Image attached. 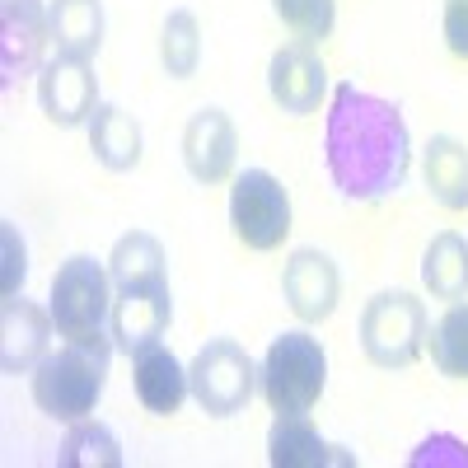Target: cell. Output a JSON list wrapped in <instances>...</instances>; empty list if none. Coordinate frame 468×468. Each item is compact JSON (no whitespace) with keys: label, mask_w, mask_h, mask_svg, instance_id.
<instances>
[{"label":"cell","mask_w":468,"mask_h":468,"mask_svg":"<svg viewBox=\"0 0 468 468\" xmlns=\"http://www.w3.org/2000/svg\"><path fill=\"white\" fill-rule=\"evenodd\" d=\"M328 178L346 202H384L399 192L412 165L403 112L356 85H337L328 103Z\"/></svg>","instance_id":"6da1fadb"},{"label":"cell","mask_w":468,"mask_h":468,"mask_svg":"<svg viewBox=\"0 0 468 468\" xmlns=\"http://www.w3.org/2000/svg\"><path fill=\"white\" fill-rule=\"evenodd\" d=\"M169 314H174V295H169V282L165 286H141V291H117L112 300V346L136 356V351L154 346L169 328Z\"/></svg>","instance_id":"5bb4252c"},{"label":"cell","mask_w":468,"mask_h":468,"mask_svg":"<svg viewBox=\"0 0 468 468\" xmlns=\"http://www.w3.org/2000/svg\"><path fill=\"white\" fill-rule=\"evenodd\" d=\"M267 463L271 468H328V463H356L346 450L328 445L309 417H277L267 431Z\"/></svg>","instance_id":"2e32d148"},{"label":"cell","mask_w":468,"mask_h":468,"mask_svg":"<svg viewBox=\"0 0 468 468\" xmlns=\"http://www.w3.org/2000/svg\"><path fill=\"white\" fill-rule=\"evenodd\" d=\"M431 337L426 304L412 291H379L361 309V351L379 370H408Z\"/></svg>","instance_id":"277c9868"},{"label":"cell","mask_w":468,"mask_h":468,"mask_svg":"<svg viewBox=\"0 0 468 468\" xmlns=\"http://www.w3.org/2000/svg\"><path fill=\"white\" fill-rule=\"evenodd\" d=\"M112 361V342L85 337V342H66L61 351H48L33 370V403L37 412H48L52 421H85L99 399H103V379Z\"/></svg>","instance_id":"7a4b0ae2"},{"label":"cell","mask_w":468,"mask_h":468,"mask_svg":"<svg viewBox=\"0 0 468 468\" xmlns=\"http://www.w3.org/2000/svg\"><path fill=\"white\" fill-rule=\"evenodd\" d=\"M160 61L174 80H187L202 66V24L192 10H169L165 28H160Z\"/></svg>","instance_id":"603a6c76"},{"label":"cell","mask_w":468,"mask_h":468,"mask_svg":"<svg viewBox=\"0 0 468 468\" xmlns=\"http://www.w3.org/2000/svg\"><path fill=\"white\" fill-rule=\"evenodd\" d=\"M282 291H286V304L300 324H324L333 309H337V295H342V277L328 253L319 249H295L286 271H282Z\"/></svg>","instance_id":"4fadbf2b"},{"label":"cell","mask_w":468,"mask_h":468,"mask_svg":"<svg viewBox=\"0 0 468 468\" xmlns=\"http://www.w3.org/2000/svg\"><path fill=\"white\" fill-rule=\"evenodd\" d=\"M0 244H5V262H0V291L5 295H19L24 277H28V253H24V239L10 220H0Z\"/></svg>","instance_id":"484cf974"},{"label":"cell","mask_w":468,"mask_h":468,"mask_svg":"<svg viewBox=\"0 0 468 468\" xmlns=\"http://www.w3.org/2000/svg\"><path fill=\"white\" fill-rule=\"evenodd\" d=\"M426 346H431V361H436L441 375L468 384V304H463V300H454V304L445 309V319L431 328Z\"/></svg>","instance_id":"cb8c5ba5"},{"label":"cell","mask_w":468,"mask_h":468,"mask_svg":"<svg viewBox=\"0 0 468 468\" xmlns=\"http://www.w3.org/2000/svg\"><path fill=\"white\" fill-rule=\"evenodd\" d=\"M57 463L61 468H117L122 463V445H117V436L103 421L85 417V421H70Z\"/></svg>","instance_id":"7402d4cb"},{"label":"cell","mask_w":468,"mask_h":468,"mask_svg":"<svg viewBox=\"0 0 468 468\" xmlns=\"http://www.w3.org/2000/svg\"><path fill=\"white\" fill-rule=\"evenodd\" d=\"M426 187L445 211H468V145L454 136H431L421 160Z\"/></svg>","instance_id":"d6986e66"},{"label":"cell","mask_w":468,"mask_h":468,"mask_svg":"<svg viewBox=\"0 0 468 468\" xmlns=\"http://www.w3.org/2000/svg\"><path fill=\"white\" fill-rule=\"evenodd\" d=\"M52 43V10L43 0H5L0 5V85H19L24 75L48 66L43 52Z\"/></svg>","instance_id":"9c48e42d"},{"label":"cell","mask_w":468,"mask_h":468,"mask_svg":"<svg viewBox=\"0 0 468 468\" xmlns=\"http://www.w3.org/2000/svg\"><path fill=\"white\" fill-rule=\"evenodd\" d=\"M112 277L108 267L75 253L57 267L52 277V319H57V337L66 342H85V337H99L103 324L112 319Z\"/></svg>","instance_id":"5b68a950"},{"label":"cell","mask_w":468,"mask_h":468,"mask_svg":"<svg viewBox=\"0 0 468 468\" xmlns=\"http://www.w3.org/2000/svg\"><path fill=\"white\" fill-rule=\"evenodd\" d=\"M52 43L57 52L94 57L103 43V0H52Z\"/></svg>","instance_id":"44dd1931"},{"label":"cell","mask_w":468,"mask_h":468,"mask_svg":"<svg viewBox=\"0 0 468 468\" xmlns=\"http://www.w3.org/2000/svg\"><path fill=\"white\" fill-rule=\"evenodd\" d=\"M239 160V132H234L229 112L197 108L183 127V165L197 183H225Z\"/></svg>","instance_id":"7c38bea8"},{"label":"cell","mask_w":468,"mask_h":468,"mask_svg":"<svg viewBox=\"0 0 468 468\" xmlns=\"http://www.w3.org/2000/svg\"><path fill=\"white\" fill-rule=\"evenodd\" d=\"M267 94L291 117L319 112V103L328 99V66L319 61L314 48H304V43L277 48L271 61H267Z\"/></svg>","instance_id":"30bf717a"},{"label":"cell","mask_w":468,"mask_h":468,"mask_svg":"<svg viewBox=\"0 0 468 468\" xmlns=\"http://www.w3.org/2000/svg\"><path fill=\"white\" fill-rule=\"evenodd\" d=\"M271 10H277V19L300 37L304 48L324 43V37L333 33V19H337L333 0H271Z\"/></svg>","instance_id":"d4e9b609"},{"label":"cell","mask_w":468,"mask_h":468,"mask_svg":"<svg viewBox=\"0 0 468 468\" xmlns=\"http://www.w3.org/2000/svg\"><path fill=\"white\" fill-rule=\"evenodd\" d=\"M187 384H192V399H197L202 412H211V417H234V412H244L249 399H253L258 366H253V356H249L239 342L216 337V342H207L197 356H192Z\"/></svg>","instance_id":"52a82bcc"},{"label":"cell","mask_w":468,"mask_h":468,"mask_svg":"<svg viewBox=\"0 0 468 468\" xmlns=\"http://www.w3.org/2000/svg\"><path fill=\"white\" fill-rule=\"evenodd\" d=\"M328 384V351L309 328H291L282 337H271L262 370H258V388L267 408L277 417H309L314 403L324 399Z\"/></svg>","instance_id":"3957f363"},{"label":"cell","mask_w":468,"mask_h":468,"mask_svg":"<svg viewBox=\"0 0 468 468\" xmlns=\"http://www.w3.org/2000/svg\"><path fill=\"white\" fill-rule=\"evenodd\" d=\"M52 333H57L52 309L24 295H5V304H0V370L5 375L37 370V361L52 351Z\"/></svg>","instance_id":"8fae6325"},{"label":"cell","mask_w":468,"mask_h":468,"mask_svg":"<svg viewBox=\"0 0 468 468\" xmlns=\"http://www.w3.org/2000/svg\"><path fill=\"white\" fill-rule=\"evenodd\" d=\"M108 277L117 291H141V286H165V244L145 229H132L112 244L108 253Z\"/></svg>","instance_id":"ac0fdd59"},{"label":"cell","mask_w":468,"mask_h":468,"mask_svg":"<svg viewBox=\"0 0 468 468\" xmlns=\"http://www.w3.org/2000/svg\"><path fill=\"white\" fill-rule=\"evenodd\" d=\"M229 229L234 239L253 253H271L286 244L291 234V192L277 174L244 169L229 187Z\"/></svg>","instance_id":"8992f818"},{"label":"cell","mask_w":468,"mask_h":468,"mask_svg":"<svg viewBox=\"0 0 468 468\" xmlns=\"http://www.w3.org/2000/svg\"><path fill=\"white\" fill-rule=\"evenodd\" d=\"M132 384H136V399L145 412L154 417H174L183 408V399L192 394V384H187V370L178 366V356L169 346H145L132 356Z\"/></svg>","instance_id":"9a60e30c"},{"label":"cell","mask_w":468,"mask_h":468,"mask_svg":"<svg viewBox=\"0 0 468 468\" xmlns=\"http://www.w3.org/2000/svg\"><path fill=\"white\" fill-rule=\"evenodd\" d=\"M445 48L468 61V0H445Z\"/></svg>","instance_id":"4316f807"},{"label":"cell","mask_w":468,"mask_h":468,"mask_svg":"<svg viewBox=\"0 0 468 468\" xmlns=\"http://www.w3.org/2000/svg\"><path fill=\"white\" fill-rule=\"evenodd\" d=\"M37 103L57 127H90V117L99 112V75L90 57L57 52L37 70Z\"/></svg>","instance_id":"ba28073f"},{"label":"cell","mask_w":468,"mask_h":468,"mask_svg":"<svg viewBox=\"0 0 468 468\" xmlns=\"http://www.w3.org/2000/svg\"><path fill=\"white\" fill-rule=\"evenodd\" d=\"M90 150L94 160L112 174H127L141 165V122L117 108V103H99V112L90 117Z\"/></svg>","instance_id":"e0dca14e"},{"label":"cell","mask_w":468,"mask_h":468,"mask_svg":"<svg viewBox=\"0 0 468 468\" xmlns=\"http://www.w3.org/2000/svg\"><path fill=\"white\" fill-rule=\"evenodd\" d=\"M421 286L436 300H468V239L454 229L436 234L421 253Z\"/></svg>","instance_id":"ffe728a7"}]
</instances>
